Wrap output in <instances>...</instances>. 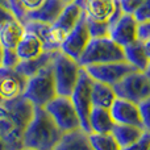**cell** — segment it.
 <instances>
[{"mask_svg":"<svg viewBox=\"0 0 150 150\" xmlns=\"http://www.w3.org/2000/svg\"><path fill=\"white\" fill-rule=\"evenodd\" d=\"M34 113V105L23 95L0 104V138L8 150H23V136Z\"/></svg>","mask_w":150,"mask_h":150,"instance_id":"6da1fadb","label":"cell"},{"mask_svg":"<svg viewBox=\"0 0 150 150\" xmlns=\"http://www.w3.org/2000/svg\"><path fill=\"white\" fill-rule=\"evenodd\" d=\"M63 133L42 107H34V113L23 136L24 149L54 150Z\"/></svg>","mask_w":150,"mask_h":150,"instance_id":"7a4b0ae2","label":"cell"},{"mask_svg":"<svg viewBox=\"0 0 150 150\" xmlns=\"http://www.w3.org/2000/svg\"><path fill=\"white\" fill-rule=\"evenodd\" d=\"M125 61L124 47L117 45L109 37L103 38H91L83 54L78 59L80 67L90 65H101L109 62Z\"/></svg>","mask_w":150,"mask_h":150,"instance_id":"3957f363","label":"cell"},{"mask_svg":"<svg viewBox=\"0 0 150 150\" xmlns=\"http://www.w3.org/2000/svg\"><path fill=\"white\" fill-rule=\"evenodd\" d=\"M23 96L30 101L34 107H42V108L54 98H57L58 95L55 90L53 63L42 69L36 75L28 78Z\"/></svg>","mask_w":150,"mask_h":150,"instance_id":"277c9868","label":"cell"},{"mask_svg":"<svg viewBox=\"0 0 150 150\" xmlns=\"http://www.w3.org/2000/svg\"><path fill=\"white\" fill-rule=\"evenodd\" d=\"M80 66L78 61L58 52L53 61V74H54L55 90L58 96L70 98L79 78Z\"/></svg>","mask_w":150,"mask_h":150,"instance_id":"5b68a950","label":"cell"},{"mask_svg":"<svg viewBox=\"0 0 150 150\" xmlns=\"http://www.w3.org/2000/svg\"><path fill=\"white\" fill-rule=\"evenodd\" d=\"M91 88H92V78L87 74V71L80 67L78 83L75 86L70 99L73 101L75 111L79 116L80 128L86 133L90 134V113L92 111V99H91Z\"/></svg>","mask_w":150,"mask_h":150,"instance_id":"8992f818","label":"cell"},{"mask_svg":"<svg viewBox=\"0 0 150 150\" xmlns=\"http://www.w3.org/2000/svg\"><path fill=\"white\" fill-rule=\"evenodd\" d=\"M44 109L50 115L53 121L57 124L62 133H69L80 128L79 116L70 98L57 96L44 107Z\"/></svg>","mask_w":150,"mask_h":150,"instance_id":"52a82bcc","label":"cell"},{"mask_svg":"<svg viewBox=\"0 0 150 150\" xmlns=\"http://www.w3.org/2000/svg\"><path fill=\"white\" fill-rule=\"evenodd\" d=\"M117 98L140 104L150 98V80L142 71H133L112 86Z\"/></svg>","mask_w":150,"mask_h":150,"instance_id":"ba28073f","label":"cell"},{"mask_svg":"<svg viewBox=\"0 0 150 150\" xmlns=\"http://www.w3.org/2000/svg\"><path fill=\"white\" fill-rule=\"evenodd\" d=\"M83 69L87 71V74L93 80H98V82L105 83V84H109V86H115L122 78L127 76L128 74L133 73V71H137L127 61L101 63V65H90Z\"/></svg>","mask_w":150,"mask_h":150,"instance_id":"9c48e42d","label":"cell"},{"mask_svg":"<svg viewBox=\"0 0 150 150\" xmlns=\"http://www.w3.org/2000/svg\"><path fill=\"white\" fill-rule=\"evenodd\" d=\"M91 40L90 32H88V25H87V18L86 15L82 13V17L78 21V24L74 26V29L67 34V37L65 38L61 50L63 54L71 57L73 59L78 61L80 58V55L83 54L84 49L87 47L88 42Z\"/></svg>","mask_w":150,"mask_h":150,"instance_id":"30bf717a","label":"cell"},{"mask_svg":"<svg viewBox=\"0 0 150 150\" xmlns=\"http://www.w3.org/2000/svg\"><path fill=\"white\" fill-rule=\"evenodd\" d=\"M24 28L26 32L36 34L42 42L45 52H59L66 36H63L57 28L53 25L38 21H28L24 24Z\"/></svg>","mask_w":150,"mask_h":150,"instance_id":"8fae6325","label":"cell"},{"mask_svg":"<svg viewBox=\"0 0 150 150\" xmlns=\"http://www.w3.org/2000/svg\"><path fill=\"white\" fill-rule=\"evenodd\" d=\"M28 78L23 76L15 69L0 67V98L3 101L21 96L25 91Z\"/></svg>","mask_w":150,"mask_h":150,"instance_id":"7c38bea8","label":"cell"},{"mask_svg":"<svg viewBox=\"0 0 150 150\" xmlns=\"http://www.w3.org/2000/svg\"><path fill=\"white\" fill-rule=\"evenodd\" d=\"M109 38L117 45L125 47L138 40V23L133 15L124 13L113 25L111 26Z\"/></svg>","mask_w":150,"mask_h":150,"instance_id":"4fadbf2b","label":"cell"},{"mask_svg":"<svg viewBox=\"0 0 150 150\" xmlns=\"http://www.w3.org/2000/svg\"><path fill=\"white\" fill-rule=\"evenodd\" d=\"M109 112H111V116H112V119H113L115 124L134 125V127L142 128L144 129L138 104L128 101V100H125V99L117 98L116 100L113 101L112 107L109 108Z\"/></svg>","mask_w":150,"mask_h":150,"instance_id":"5bb4252c","label":"cell"},{"mask_svg":"<svg viewBox=\"0 0 150 150\" xmlns=\"http://www.w3.org/2000/svg\"><path fill=\"white\" fill-rule=\"evenodd\" d=\"M87 18L108 23L116 9V0H74Z\"/></svg>","mask_w":150,"mask_h":150,"instance_id":"9a60e30c","label":"cell"},{"mask_svg":"<svg viewBox=\"0 0 150 150\" xmlns=\"http://www.w3.org/2000/svg\"><path fill=\"white\" fill-rule=\"evenodd\" d=\"M66 5L67 4L63 0H45V3L37 11L28 13L23 24L28 23V21H38V23L52 25L57 21V18L59 17Z\"/></svg>","mask_w":150,"mask_h":150,"instance_id":"2e32d148","label":"cell"},{"mask_svg":"<svg viewBox=\"0 0 150 150\" xmlns=\"http://www.w3.org/2000/svg\"><path fill=\"white\" fill-rule=\"evenodd\" d=\"M57 53L58 52H44L36 58H32L28 61H20V63L16 66L15 70L20 73L23 76L30 78L36 75L38 71H41L42 69L52 65Z\"/></svg>","mask_w":150,"mask_h":150,"instance_id":"e0dca14e","label":"cell"},{"mask_svg":"<svg viewBox=\"0 0 150 150\" xmlns=\"http://www.w3.org/2000/svg\"><path fill=\"white\" fill-rule=\"evenodd\" d=\"M54 150H93L91 146L88 133L83 129H76L73 132L63 133L61 141Z\"/></svg>","mask_w":150,"mask_h":150,"instance_id":"ac0fdd59","label":"cell"},{"mask_svg":"<svg viewBox=\"0 0 150 150\" xmlns=\"http://www.w3.org/2000/svg\"><path fill=\"white\" fill-rule=\"evenodd\" d=\"M83 11L80 9L79 5H76L75 3H69L65 7V9L62 11V13L59 15V17L57 18L54 24H52L54 28H57L63 36L67 37V34L74 29V26L78 24V21L82 17Z\"/></svg>","mask_w":150,"mask_h":150,"instance_id":"d6986e66","label":"cell"},{"mask_svg":"<svg viewBox=\"0 0 150 150\" xmlns=\"http://www.w3.org/2000/svg\"><path fill=\"white\" fill-rule=\"evenodd\" d=\"M44 52L45 50L44 46H42V42L40 41L38 37L26 30L23 38H21V41L18 42L17 47H16V53H17L18 58L21 61H28L32 59V58H36Z\"/></svg>","mask_w":150,"mask_h":150,"instance_id":"ffe728a7","label":"cell"},{"mask_svg":"<svg viewBox=\"0 0 150 150\" xmlns=\"http://www.w3.org/2000/svg\"><path fill=\"white\" fill-rule=\"evenodd\" d=\"M124 55L125 61L129 65H132L137 71L144 73L150 63V59L148 58V54L145 52V45H144V41H141V40H137L133 44L125 46Z\"/></svg>","mask_w":150,"mask_h":150,"instance_id":"44dd1931","label":"cell"},{"mask_svg":"<svg viewBox=\"0 0 150 150\" xmlns=\"http://www.w3.org/2000/svg\"><path fill=\"white\" fill-rule=\"evenodd\" d=\"M115 127V121L111 116L109 109L93 107L90 113V130L91 133L108 134Z\"/></svg>","mask_w":150,"mask_h":150,"instance_id":"7402d4cb","label":"cell"},{"mask_svg":"<svg viewBox=\"0 0 150 150\" xmlns=\"http://www.w3.org/2000/svg\"><path fill=\"white\" fill-rule=\"evenodd\" d=\"M91 99H92L93 107L109 109L112 107V104H113V101L117 99V96H116V93H115V90L112 86L92 79Z\"/></svg>","mask_w":150,"mask_h":150,"instance_id":"603a6c76","label":"cell"},{"mask_svg":"<svg viewBox=\"0 0 150 150\" xmlns=\"http://www.w3.org/2000/svg\"><path fill=\"white\" fill-rule=\"evenodd\" d=\"M24 34V24L18 20H13L0 29V45L5 49H16Z\"/></svg>","mask_w":150,"mask_h":150,"instance_id":"cb8c5ba5","label":"cell"},{"mask_svg":"<svg viewBox=\"0 0 150 150\" xmlns=\"http://www.w3.org/2000/svg\"><path fill=\"white\" fill-rule=\"evenodd\" d=\"M145 130L142 128L134 127V125H125V124H115L111 134L120 145V148H125L128 145H132L133 142L138 140L142 136Z\"/></svg>","mask_w":150,"mask_h":150,"instance_id":"d4e9b609","label":"cell"},{"mask_svg":"<svg viewBox=\"0 0 150 150\" xmlns=\"http://www.w3.org/2000/svg\"><path fill=\"white\" fill-rule=\"evenodd\" d=\"M91 146L93 150H120V145L116 142L111 133L100 134V133H90L88 134Z\"/></svg>","mask_w":150,"mask_h":150,"instance_id":"484cf974","label":"cell"},{"mask_svg":"<svg viewBox=\"0 0 150 150\" xmlns=\"http://www.w3.org/2000/svg\"><path fill=\"white\" fill-rule=\"evenodd\" d=\"M87 25H88V32H90L91 38H103V37H109L111 26H109L108 23H103V21H96V20L87 18Z\"/></svg>","mask_w":150,"mask_h":150,"instance_id":"4316f807","label":"cell"},{"mask_svg":"<svg viewBox=\"0 0 150 150\" xmlns=\"http://www.w3.org/2000/svg\"><path fill=\"white\" fill-rule=\"evenodd\" d=\"M133 17L138 24H144L150 21V0H142L138 8L134 11Z\"/></svg>","mask_w":150,"mask_h":150,"instance_id":"83f0119b","label":"cell"},{"mask_svg":"<svg viewBox=\"0 0 150 150\" xmlns=\"http://www.w3.org/2000/svg\"><path fill=\"white\" fill-rule=\"evenodd\" d=\"M16 49H5L3 47V67L5 69H16V66L20 63Z\"/></svg>","mask_w":150,"mask_h":150,"instance_id":"f1b7e54d","label":"cell"},{"mask_svg":"<svg viewBox=\"0 0 150 150\" xmlns=\"http://www.w3.org/2000/svg\"><path fill=\"white\" fill-rule=\"evenodd\" d=\"M150 149V132L145 130L140 138L132 145H128L125 148H121L120 150H149Z\"/></svg>","mask_w":150,"mask_h":150,"instance_id":"f546056e","label":"cell"},{"mask_svg":"<svg viewBox=\"0 0 150 150\" xmlns=\"http://www.w3.org/2000/svg\"><path fill=\"white\" fill-rule=\"evenodd\" d=\"M8 8L12 11L15 17L17 18L20 23L25 21L26 16H28V11L24 8V5L21 4L20 0H8Z\"/></svg>","mask_w":150,"mask_h":150,"instance_id":"4dcf8cb0","label":"cell"},{"mask_svg":"<svg viewBox=\"0 0 150 150\" xmlns=\"http://www.w3.org/2000/svg\"><path fill=\"white\" fill-rule=\"evenodd\" d=\"M138 108H140L144 129L150 132V98L145 99L144 101H141V103L138 104Z\"/></svg>","mask_w":150,"mask_h":150,"instance_id":"1f68e13d","label":"cell"},{"mask_svg":"<svg viewBox=\"0 0 150 150\" xmlns=\"http://www.w3.org/2000/svg\"><path fill=\"white\" fill-rule=\"evenodd\" d=\"M13 20H17V18L15 17L12 11L8 7H5V5L0 4V29H1L5 24L11 23V21H13Z\"/></svg>","mask_w":150,"mask_h":150,"instance_id":"d6a6232c","label":"cell"},{"mask_svg":"<svg viewBox=\"0 0 150 150\" xmlns=\"http://www.w3.org/2000/svg\"><path fill=\"white\" fill-rule=\"evenodd\" d=\"M141 3H142V0H120V5L122 8V12L128 13V15H133Z\"/></svg>","mask_w":150,"mask_h":150,"instance_id":"836d02e7","label":"cell"},{"mask_svg":"<svg viewBox=\"0 0 150 150\" xmlns=\"http://www.w3.org/2000/svg\"><path fill=\"white\" fill-rule=\"evenodd\" d=\"M20 1L29 13V12H33V11L38 9V8L45 3V0H20Z\"/></svg>","mask_w":150,"mask_h":150,"instance_id":"e575fe53","label":"cell"},{"mask_svg":"<svg viewBox=\"0 0 150 150\" xmlns=\"http://www.w3.org/2000/svg\"><path fill=\"white\" fill-rule=\"evenodd\" d=\"M150 38V21L144 24H138V40L146 41Z\"/></svg>","mask_w":150,"mask_h":150,"instance_id":"d590c367","label":"cell"},{"mask_svg":"<svg viewBox=\"0 0 150 150\" xmlns=\"http://www.w3.org/2000/svg\"><path fill=\"white\" fill-rule=\"evenodd\" d=\"M144 45H145V52H146V54H148V58L150 59V38L144 41Z\"/></svg>","mask_w":150,"mask_h":150,"instance_id":"8d00e7d4","label":"cell"},{"mask_svg":"<svg viewBox=\"0 0 150 150\" xmlns=\"http://www.w3.org/2000/svg\"><path fill=\"white\" fill-rule=\"evenodd\" d=\"M0 150H8L7 149V145H5V142L0 138Z\"/></svg>","mask_w":150,"mask_h":150,"instance_id":"74e56055","label":"cell"},{"mask_svg":"<svg viewBox=\"0 0 150 150\" xmlns=\"http://www.w3.org/2000/svg\"><path fill=\"white\" fill-rule=\"evenodd\" d=\"M144 74H145V75H146V76H148V79L150 80V63H149V65H148V67H146V70H145V71H144Z\"/></svg>","mask_w":150,"mask_h":150,"instance_id":"f35d334b","label":"cell"},{"mask_svg":"<svg viewBox=\"0 0 150 150\" xmlns=\"http://www.w3.org/2000/svg\"><path fill=\"white\" fill-rule=\"evenodd\" d=\"M0 67H3V46L0 45Z\"/></svg>","mask_w":150,"mask_h":150,"instance_id":"ab89813d","label":"cell"},{"mask_svg":"<svg viewBox=\"0 0 150 150\" xmlns=\"http://www.w3.org/2000/svg\"><path fill=\"white\" fill-rule=\"evenodd\" d=\"M0 4H1V5H5V7H8V0H0Z\"/></svg>","mask_w":150,"mask_h":150,"instance_id":"60d3db41","label":"cell"},{"mask_svg":"<svg viewBox=\"0 0 150 150\" xmlns=\"http://www.w3.org/2000/svg\"><path fill=\"white\" fill-rule=\"evenodd\" d=\"M63 1H65V3H66V4H69V3H73V1H74V0H63Z\"/></svg>","mask_w":150,"mask_h":150,"instance_id":"b9f144b4","label":"cell"},{"mask_svg":"<svg viewBox=\"0 0 150 150\" xmlns=\"http://www.w3.org/2000/svg\"><path fill=\"white\" fill-rule=\"evenodd\" d=\"M23 150H33V149H23Z\"/></svg>","mask_w":150,"mask_h":150,"instance_id":"7bdbcfd3","label":"cell"},{"mask_svg":"<svg viewBox=\"0 0 150 150\" xmlns=\"http://www.w3.org/2000/svg\"><path fill=\"white\" fill-rule=\"evenodd\" d=\"M149 150H150V149H149Z\"/></svg>","mask_w":150,"mask_h":150,"instance_id":"ee69618b","label":"cell"}]
</instances>
